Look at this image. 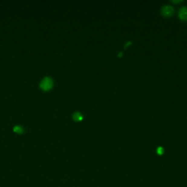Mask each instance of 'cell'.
<instances>
[{"label":"cell","mask_w":187,"mask_h":187,"mask_svg":"<svg viewBox=\"0 0 187 187\" xmlns=\"http://www.w3.org/2000/svg\"><path fill=\"white\" fill-rule=\"evenodd\" d=\"M13 131L15 133H18L19 134H22L25 132V129L22 126L20 125H16L13 127Z\"/></svg>","instance_id":"5b68a950"},{"label":"cell","mask_w":187,"mask_h":187,"mask_svg":"<svg viewBox=\"0 0 187 187\" xmlns=\"http://www.w3.org/2000/svg\"><path fill=\"white\" fill-rule=\"evenodd\" d=\"M54 85V82L50 77L46 76L40 83V88L44 92H48L53 89Z\"/></svg>","instance_id":"6da1fadb"},{"label":"cell","mask_w":187,"mask_h":187,"mask_svg":"<svg viewBox=\"0 0 187 187\" xmlns=\"http://www.w3.org/2000/svg\"><path fill=\"white\" fill-rule=\"evenodd\" d=\"M162 13L165 16H170L173 13V8L169 5H165L162 8Z\"/></svg>","instance_id":"7a4b0ae2"},{"label":"cell","mask_w":187,"mask_h":187,"mask_svg":"<svg viewBox=\"0 0 187 187\" xmlns=\"http://www.w3.org/2000/svg\"><path fill=\"white\" fill-rule=\"evenodd\" d=\"M179 16L182 20H187V8H182L179 11Z\"/></svg>","instance_id":"277c9868"},{"label":"cell","mask_w":187,"mask_h":187,"mask_svg":"<svg viewBox=\"0 0 187 187\" xmlns=\"http://www.w3.org/2000/svg\"><path fill=\"white\" fill-rule=\"evenodd\" d=\"M163 152H164V150L162 149V148H159L158 149H157V153H160V154H162V153H163Z\"/></svg>","instance_id":"8992f818"},{"label":"cell","mask_w":187,"mask_h":187,"mask_svg":"<svg viewBox=\"0 0 187 187\" xmlns=\"http://www.w3.org/2000/svg\"><path fill=\"white\" fill-rule=\"evenodd\" d=\"M73 119L75 121H80L83 119V114L79 111L75 112L73 114Z\"/></svg>","instance_id":"3957f363"}]
</instances>
